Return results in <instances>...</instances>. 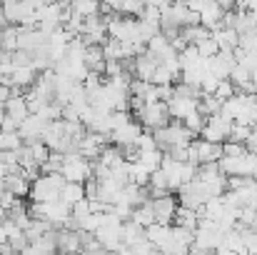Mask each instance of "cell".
<instances>
[{
  "mask_svg": "<svg viewBox=\"0 0 257 255\" xmlns=\"http://www.w3.org/2000/svg\"><path fill=\"white\" fill-rule=\"evenodd\" d=\"M158 65H160V60H158L155 55H150V53H145V55H138L135 60H130V63H127L130 73H133L138 80H145V83H153Z\"/></svg>",
  "mask_w": 257,
  "mask_h": 255,
  "instance_id": "cell-7",
  "label": "cell"
},
{
  "mask_svg": "<svg viewBox=\"0 0 257 255\" xmlns=\"http://www.w3.org/2000/svg\"><path fill=\"white\" fill-rule=\"evenodd\" d=\"M245 148H247L250 153H257V125H252V133H250V138H247Z\"/></svg>",
  "mask_w": 257,
  "mask_h": 255,
  "instance_id": "cell-35",
  "label": "cell"
},
{
  "mask_svg": "<svg viewBox=\"0 0 257 255\" xmlns=\"http://www.w3.org/2000/svg\"><path fill=\"white\" fill-rule=\"evenodd\" d=\"M48 128H50V120L48 118H43L40 113H30L23 123H20V135H23V140L25 143H35V140H43V135L48 133Z\"/></svg>",
  "mask_w": 257,
  "mask_h": 255,
  "instance_id": "cell-5",
  "label": "cell"
},
{
  "mask_svg": "<svg viewBox=\"0 0 257 255\" xmlns=\"http://www.w3.org/2000/svg\"><path fill=\"white\" fill-rule=\"evenodd\" d=\"M0 45L5 53H15L18 50V25H8L0 35Z\"/></svg>",
  "mask_w": 257,
  "mask_h": 255,
  "instance_id": "cell-22",
  "label": "cell"
},
{
  "mask_svg": "<svg viewBox=\"0 0 257 255\" xmlns=\"http://www.w3.org/2000/svg\"><path fill=\"white\" fill-rule=\"evenodd\" d=\"M250 133H252V128L250 125H242V123H232V130H230V138L227 140H232V143H247V138H250Z\"/></svg>",
  "mask_w": 257,
  "mask_h": 255,
  "instance_id": "cell-27",
  "label": "cell"
},
{
  "mask_svg": "<svg viewBox=\"0 0 257 255\" xmlns=\"http://www.w3.org/2000/svg\"><path fill=\"white\" fill-rule=\"evenodd\" d=\"M65 175L63 173H53V175H40L38 180L30 183V200L33 203H53L60 200V190L65 185Z\"/></svg>",
  "mask_w": 257,
  "mask_h": 255,
  "instance_id": "cell-1",
  "label": "cell"
},
{
  "mask_svg": "<svg viewBox=\"0 0 257 255\" xmlns=\"http://www.w3.org/2000/svg\"><path fill=\"white\" fill-rule=\"evenodd\" d=\"M138 120H140V125L145 128V130H158V128H165V125H170V108H168V103H163V100H158V103H148L145 108H143V113L138 115Z\"/></svg>",
  "mask_w": 257,
  "mask_h": 255,
  "instance_id": "cell-3",
  "label": "cell"
},
{
  "mask_svg": "<svg viewBox=\"0 0 257 255\" xmlns=\"http://www.w3.org/2000/svg\"><path fill=\"white\" fill-rule=\"evenodd\" d=\"M163 160H165V150H160V148H158V150H145V153L138 155V163L148 170L150 175L163 168Z\"/></svg>",
  "mask_w": 257,
  "mask_h": 255,
  "instance_id": "cell-16",
  "label": "cell"
},
{
  "mask_svg": "<svg viewBox=\"0 0 257 255\" xmlns=\"http://www.w3.org/2000/svg\"><path fill=\"white\" fill-rule=\"evenodd\" d=\"M63 175L68 183H83L92 178V160L83 158L80 153H65V163H63Z\"/></svg>",
  "mask_w": 257,
  "mask_h": 255,
  "instance_id": "cell-2",
  "label": "cell"
},
{
  "mask_svg": "<svg viewBox=\"0 0 257 255\" xmlns=\"http://www.w3.org/2000/svg\"><path fill=\"white\" fill-rule=\"evenodd\" d=\"M3 190L13 193L15 198H28V195H30V180H28L23 173H10V175H5V180H3Z\"/></svg>",
  "mask_w": 257,
  "mask_h": 255,
  "instance_id": "cell-12",
  "label": "cell"
},
{
  "mask_svg": "<svg viewBox=\"0 0 257 255\" xmlns=\"http://www.w3.org/2000/svg\"><path fill=\"white\" fill-rule=\"evenodd\" d=\"M212 38L215 43L220 45V53H235L240 48V33L235 28H227V25H220L212 30Z\"/></svg>",
  "mask_w": 257,
  "mask_h": 255,
  "instance_id": "cell-9",
  "label": "cell"
},
{
  "mask_svg": "<svg viewBox=\"0 0 257 255\" xmlns=\"http://www.w3.org/2000/svg\"><path fill=\"white\" fill-rule=\"evenodd\" d=\"M70 10L85 20V18L97 15V13L102 10V3H100V0H73V3H70Z\"/></svg>",
  "mask_w": 257,
  "mask_h": 255,
  "instance_id": "cell-20",
  "label": "cell"
},
{
  "mask_svg": "<svg viewBox=\"0 0 257 255\" xmlns=\"http://www.w3.org/2000/svg\"><path fill=\"white\" fill-rule=\"evenodd\" d=\"M143 13H145V0H122V5H120V15L140 18Z\"/></svg>",
  "mask_w": 257,
  "mask_h": 255,
  "instance_id": "cell-24",
  "label": "cell"
},
{
  "mask_svg": "<svg viewBox=\"0 0 257 255\" xmlns=\"http://www.w3.org/2000/svg\"><path fill=\"white\" fill-rule=\"evenodd\" d=\"M230 130H232V120H227L222 113L217 115H210L207 118V125L202 130V140H210V143H227L230 138Z\"/></svg>",
  "mask_w": 257,
  "mask_h": 255,
  "instance_id": "cell-4",
  "label": "cell"
},
{
  "mask_svg": "<svg viewBox=\"0 0 257 255\" xmlns=\"http://www.w3.org/2000/svg\"><path fill=\"white\" fill-rule=\"evenodd\" d=\"M242 153H247V148L242 145V143H232V140H227V143H222V155H242Z\"/></svg>",
  "mask_w": 257,
  "mask_h": 255,
  "instance_id": "cell-33",
  "label": "cell"
},
{
  "mask_svg": "<svg viewBox=\"0 0 257 255\" xmlns=\"http://www.w3.org/2000/svg\"><path fill=\"white\" fill-rule=\"evenodd\" d=\"M182 123H185V128H187L192 135H202V130H205V125H207V115H205L202 110H195V113H190Z\"/></svg>",
  "mask_w": 257,
  "mask_h": 255,
  "instance_id": "cell-21",
  "label": "cell"
},
{
  "mask_svg": "<svg viewBox=\"0 0 257 255\" xmlns=\"http://www.w3.org/2000/svg\"><path fill=\"white\" fill-rule=\"evenodd\" d=\"M197 50H200V55H202L205 60H210V58H215V55L220 53V45H217V43H215V38L210 35L207 40L197 43Z\"/></svg>",
  "mask_w": 257,
  "mask_h": 255,
  "instance_id": "cell-29",
  "label": "cell"
},
{
  "mask_svg": "<svg viewBox=\"0 0 257 255\" xmlns=\"http://www.w3.org/2000/svg\"><path fill=\"white\" fill-rule=\"evenodd\" d=\"M100 3H102L105 8H110L112 13H117V15H120V5H122V0H100Z\"/></svg>",
  "mask_w": 257,
  "mask_h": 255,
  "instance_id": "cell-36",
  "label": "cell"
},
{
  "mask_svg": "<svg viewBox=\"0 0 257 255\" xmlns=\"http://www.w3.org/2000/svg\"><path fill=\"white\" fill-rule=\"evenodd\" d=\"M85 185L83 183H65L60 190V200H65L68 205H75L80 200H85Z\"/></svg>",
  "mask_w": 257,
  "mask_h": 255,
  "instance_id": "cell-19",
  "label": "cell"
},
{
  "mask_svg": "<svg viewBox=\"0 0 257 255\" xmlns=\"http://www.w3.org/2000/svg\"><path fill=\"white\" fill-rule=\"evenodd\" d=\"M0 130H3V133H18V130H20V123H18L15 118L5 115V118H3V123H0Z\"/></svg>",
  "mask_w": 257,
  "mask_h": 255,
  "instance_id": "cell-34",
  "label": "cell"
},
{
  "mask_svg": "<svg viewBox=\"0 0 257 255\" xmlns=\"http://www.w3.org/2000/svg\"><path fill=\"white\" fill-rule=\"evenodd\" d=\"M200 110L210 118V115H217V113L222 110V103H220L215 95H205V93H202V98H200Z\"/></svg>",
  "mask_w": 257,
  "mask_h": 255,
  "instance_id": "cell-25",
  "label": "cell"
},
{
  "mask_svg": "<svg viewBox=\"0 0 257 255\" xmlns=\"http://www.w3.org/2000/svg\"><path fill=\"white\" fill-rule=\"evenodd\" d=\"M215 255H237V253H235V250H230L227 245H220V248L215 250Z\"/></svg>",
  "mask_w": 257,
  "mask_h": 255,
  "instance_id": "cell-38",
  "label": "cell"
},
{
  "mask_svg": "<svg viewBox=\"0 0 257 255\" xmlns=\"http://www.w3.org/2000/svg\"><path fill=\"white\" fill-rule=\"evenodd\" d=\"M225 8H220L215 0H207L205 3V8L200 10V25L202 28H207V30H215V28H220L222 25V20H225Z\"/></svg>",
  "mask_w": 257,
  "mask_h": 255,
  "instance_id": "cell-11",
  "label": "cell"
},
{
  "mask_svg": "<svg viewBox=\"0 0 257 255\" xmlns=\"http://www.w3.org/2000/svg\"><path fill=\"white\" fill-rule=\"evenodd\" d=\"M172 80H175V75H172L170 70L160 63L158 65V70H155V78H153V85H172Z\"/></svg>",
  "mask_w": 257,
  "mask_h": 255,
  "instance_id": "cell-32",
  "label": "cell"
},
{
  "mask_svg": "<svg viewBox=\"0 0 257 255\" xmlns=\"http://www.w3.org/2000/svg\"><path fill=\"white\" fill-rule=\"evenodd\" d=\"M220 8H225V10H232V5H237V0H215Z\"/></svg>",
  "mask_w": 257,
  "mask_h": 255,
  "instance_id": "cell-37",
  "label": "cell"
},
{
  "mask_svg": "<svg viewBox=\"0 0 257 255\" xmlns=\"http://www.w3.org/2000/svg\"><path fill=\"white\" fill-rule=\"evenodd\" d=\"M153 200V210H155V220L160 223V225H172L175 223V213H177V208H180V200L168 193V195H163V198H150Z\"/></svg>",
  "mask_w": 257,
  "mask_h": 255,
  "instance_id": "cell-6",
  "label": "cell"
},
{
  "mask_svg": "<svg viewBox=\"0 0 257 255\" xmlns=\"http://www.w3.org/2000/svg\"><path fill=\"white\" fill-rule=\"evenodd\" d=\"M140 135H143V125H140L138 120H133V123H127V125L112 130V133H110V143L117 145V148H127V145H135Z\"/></svg>",
  "mask_w": 257,
  "mask_h": 255,
  "instance_id": "cell-8",
  "label": "cell"
},
{
  "mask_svg": "<svg viewBox=\"0 0 257 255\" xmlns=\"http://www.w3.org/2000/svg\"><path fill=\"white\" fill-rule=\"evenodd\" d=\"M143 240H148L145 228L138 225V223H133V220H125V225H122V245H125V248H135V245H140Z\"/></svg>",
  "mask_w": 257,
  "mask_h": 255,
  "instance_id": "cell-14",
  "label": "cell"
},
{
  "mask_svg": "<svg viewBox=\"0 0 257 255\" xmlns=\"http://www.w3.org/2000/svg\"><path fill=\"white\" fill-rule=\"evenodd\" d=\"M23 135L20 133H3L0 130V150H18L23 148Z\"/></svg>",
  "mask_w": 257,
  "mask_h": 255,
  "instance_id": "cell-23",
  "label": "cell"
},
{
  "mask_svg": "<svg viewBox=\"0 0 257 255\" xmlns=\"http://www.w3.org/2000/svg\"><path fill=\"white\" fill-rule=\"evenodd\" d=\"M30 145V153H33V160L38 163V165H43V163H48V158H50V148L43 143V140H35V143H28Z\"/></svg>",
  "mask_w": 257,
  "mask_h": 255,
  "instance_id": "cell-26",
  "label": "cell"
},
{
  "mask_svg": "<svg viewBox=\"0 0 257 255\" xmlns=\"http://www.w3.org/2000/svg\"><path fill=\"white\" fill-rule=\"evenodd\" d=\"M38 80V70L33 65H23V68H15L13 75H10V83L15 88H33V83Z\"/></svg>",
  "mask_w": 257,
  "mask_h": 255,
  "instance_id": "cell-17",
  "label": "cell"
},
{
  "mask_svg": "<svg viewBox=\"0 0 257 255\" xmlns=\"http://www.w3.org/2000/svg\"><path fill=\"white\" fill-rule=\"evenodd\" d=\"M138 150L145 153V150H158V140H155V133L153 130H143V135L138 138Z\"/></svg>",
  "mask_w": 257,
  "mask_h": 255,
  "instance_id": "cell-30",
  "label": "cell"
},
{
  "mask_svg": "<svg viewBox=\"0 0 257 255\" xmlns=\"http://www.w3.org/2000/svg\"><path fill=\"white\" fill-rule=\"evenodd\" d=\"M195 150H197V165H207V163H220L222 158V145L220 143H210V140H192Z\"/></svg>",
  "mask_w": 257,
  "mask_h": 255,
  "instance_id": "cell-10",
  "label": "cell"
},
{
  "mask_svg": "<svg viewBox=\"0 0 257 255\" xmlns=\"http://www.w3.org/2000/svg\"><path fill=\"white\" fill-rule=\"evenodd\" d=\"M212 95H215V98H217L220 103H225V100H230L232 95H237V88L232 85V80H220Z\"/></svg>",
  "mask_w": 257,
  "mask_h": 255,
  "instance_id": "cell-28",
  "label": "cell"
},
{
  "mask_svg": "<svg viewBox=\"0 0 257 255\" xmlns=\"http://www.w3.org/2000/svg\"><path fill=\"white\" fill-rule=\"evenodd\" d=\"M172 225H177V228H187V230H197V225H200V215H197V210H192V208H177V213H175V223Z\"/></svg>",
  "mask_w": 257,
  "mask_h": 255,
  "instance_id": "cell-18",
  "label": "cell"
},
{
  "mask_svg": "<svg viewBox=\"0 0 257 255\" xmlns=\"http://www.w3.org/2000/svg\"><path fill=\"white\" fill-rule=\"evenodd\" d=\"M130 220H133V223H138V225H143V228H150V225H155L158 220H155V210H153V200H145L143 205H138V208L133 210V215H130Z\"/></svg>",
  "mask_w": 257,
  "mask_h": 255,
  "instance_id": "cell-15",
  "label": "cell"
},
{
  "mask_svg": "<svg viewBox=\"0 0 257 255\" xmlns=\"http://www.w3.org/2000/svg\"><path fill=\"white\" fill-rule=\"evenodd\" d=\"M8 113H5V105H0V123H3V118H5Z\"/></svg>",
  "mask_w": 257,
  "mask_h": 255,
  "instance_id": "cell-39",
  "label": "cell"
},
{
  "mask_svg": "<svg viewBox=\"0 0 257 255\" xmlns=\"http://www.w3.org/2000/svg\"><path fill=\"white\" fill-rule=\"evenodd\" d=\"M140 20L153 23V25H160V20H163V10L155 8V5H145V13L140 15Z\"/></svg>",
  "mask_w": 257,
  "mask_h": 255,
  "instance_id": "cell-31",
  "label": "cell"
},
{
  "mask_svg": "<svg viewBox=\"0 0 257 255\" xmlns=\"http://www.w3.org/2000/svg\"><path fill=\"white\" fill-rule=\"evenodd\" d=\"M5 113L10 118H15L18 123H23L28 115H30V108H28V98L25 95H10L5 100Z\"/></svg>",
  "mask_w": 257,
  "mask_h": 255,
  "instance_id": "cell-13",
  "label": "cell"
}]
</instances>
